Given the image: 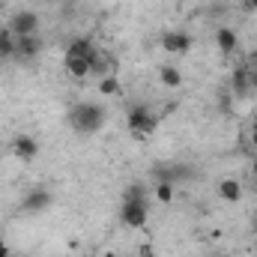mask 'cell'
I'll use <instances>...</instances> for the list:
<instances>
[{"label": "cell", "mask_w": 257, "mask_h": 257, "mask_svg": "<svg viewBox=\"0 0 257 257\" xmlns=\"http://www.w3.org/2000/svg\"><path fill=\"white\" fill-rule=\"evenodd\" d=\"M45 206H51V192H33V194H27V200H24V209H30V212L45 209Z\"/></svg>", "instance_id": "15"}, {"label": "cell", "mask_w": 257, "mask_h": 257, "mask_svg": "<svg viewBox=\"0 0 257 257\" xmlns=\"http://www.w3.org/2000/svg\"><path fill=\"white\" fill-rule=\"evenodd\" d=\"M138 257H156V248H153L150 242H144V245L138 248Z\"/></svg>", "instance_id": "18"}, {"label": "cell", "mask_w": 257, "mask_h": 257, "mask_svg": "<svg viewBox=\"0 0 257 257\" xmlns=\"http://www.w3.org/2000/svg\"><path fill=\"white\" fill-rule=\"evenodd\" d=\"M215 45H218V51L227 57V54H233L236 51V30H230V27H221L218 33H215Z\"/></svg>", "instance_id": "11"}, {"label": "cell", "mask_w": 257, "mask_h": 257, "mask_svg": "<svg viewBox=\"0 0 257 257\" xmlns=\"http://www.w3.org/2000/svg\"><path fill=\"white\" fill-rule=\"evenodd\" d=\"M12 153H15L21 162H33V159L39 156V141H36L33 135H18V138L12 141Z\"/></svg>", "instance_id": "6"}, {"label": "cell", "mask_w": 257, "mask_h": 257, "mask_svg": "<svg viewBox=\"0 0 257 257\" xmlns=\"http://www.w3.org/2000/svg\"><path fill=\"white\" fill-rule=\"evenodd\" d=\"M9 30L15 36H33V33H39V15L33 9H21L9 18Z\"/></svg>", "instance_id": "4"}, {"label": "cell", "mask_w": 257, "mask_h": 257, "mask_svg": "<svg viewBox=\"0 0 257 257\" xmlns=\"http://www.w3.org/2000/svg\"><path fill=\"white\" fill-rule=\"evenodd\" d=\"M9 257H18V254H9Z\"/></svg>", "instance_id": "26"}, {"label": "cell", "mask_w": 257, "mask_h": 257, "mask_svg": "<svg viewBox=\"0 0 257 257\" xmlns=\"http://www.w3.org/2000/svg\"><path fill=\"white\" fill-rule=\"evenodd\" d=\"M218 194H221V200H227V203H239L242 186H239L236 180H221V183H218Z\"/></svg>", "instance_id": "12"}, {"label": "cell", "mask_w": 257, "mask_h": 257, "mask_svg": "<svg viewBox=\"0 0 257 257\" xmlns=\"http://www.w3.org/2000/svg\"><path fill=\"white\" fill-rule=\"evenodd\" d=\"M159 81H162L168 90H177V87L183 84V72H180L177 66H162V69H159Z\"/></svg>", "instance_id": "13"}, {"label": "cell", "mask_w": 257, "mask_h": 257, "mask_svg": "<svg viewBox=\"0 0 257 257\" xmlns=\"http://www.w3.org/2000/svg\"><path fill=\"white\" fill-rule=\"evenodd\" d=\"M63 63H66V72H69L75 81H81V78L90 75V60H84V57H72V54H66Z\"/></svg>", "instance_id": "10"}, {"label": "cell", "mask_w": 257, "mask_h": 257, "mask_svg": "<svg viewBox=\"0 0 257 257\" xmlns=\"http://www.w3.org/2000/svg\"><path fill=\"white\" fill-rule=\"evenodd\" d=\"M150 215V200L147 197H123V209H120V221L126 227H144Z\"/></svg>", "instance_id": "2"}, {"label": "cell", "mask_w": 257, "mask_h": 257, "mask_svg": "<svg viewBox=\"0 0 257 257\" xmlns=\"http://www.w3.org/2000/svg\"><path fill=\"white\" fill-rule=\"evenodd\" d=\"M9 254H12V251H9V245H6V242L0 239V257H9Z\"/></svg>", "instance_id": "19"}, {"label": "cell", "mask_w": 257, "mask_h": 257, "mask_svg": "<svg viewBox=\"0 0 257 257\" xmlns=\"http://www.w3.org/2000/svg\"><path fill=\"white\" fill-rule=\"evenodd\" d=\"M242 6H245V9H251V12H257V0H242Z\"/></svg>", "instance_id": "20"}, {"label": "cell", "mask_w": 257, "mask_h": 257, "mask_svg": "<svg viewBox=\"0 0 257 257\" xmlns=\"http://www.w3.org/2000/svg\"><path fill=\"white\" fill-rule=\"evenodd\" d=\"M248 93H251V69H236L233 72V96L236 99H248Z\"/></svg>", "instance_id": "9"}, {"label": "cell", "mask_w": 257, "mask_h": 257, "mask_svg": "<svg viewBox=\"0 0 257 257\" xmlns=\"http://www.w3.org/2000/svg\"><path fill=\"white\" fill-rule=\"evenodd\" d=\"M251 147H254V150H257V126L251 128Z\"/></svg>", "instance_id": "22"}, {"label": "cell", "mask_w": 257, "mask_h": 257, "mask_svg": "<svg viewBox=\"0 0 257 257\" xmlns=\"http://www.w3.org/2000/svg\"><path fill=\"white\" fill-rule=\"evenodd\" d=\"M69 123H72L75 132H81V135H93V132H99L102 123H105V108L102 105H93V102H81V105H75L69 111Z\"/></svg>", "instance_id": "1"}, {"label": "cell", "mask_w": 257, "mask_h": 257, "mask_svg": "<svg viewBox=\"0 0 257 257\" xmlns=\"http://www.w3.org/2000/svg\"><path fill=\"white\" fill-rule=\"evenodd\" d=\"M251 90H257V69H251Z\"/></svg>", "instance_id": "21"}, {"label": "cell", "mask_w": 257, "mask_h": 257, "mask_svg": "<svg viewBox=\"0 0 257 257\" xmlns=\"http://www.w3.org/2000/svg\"><path fill=\"white\" fill-rule=\"evenodd\" d=\"M162 48H165L168 54L183 57V54L192 51V36H189V33H165V36H162Z\"/></svg>", "instance_id": "5"}, {"label": "cell", "mask_w": 257, "mask_h": 257, "mask_svg": "<svg viewBox=\"0 0 257 257\" xmlns=\"http://www.w3.org/2000/svg\"><path fill=\"white\" fill-rule=\"evenodd\" d=\"M90 75H96L99 81L108 78V75H114V57L105 54V51H96L93 60H90Z\"/></svg>", "instance_id": "8"}, {"label": "cell", "mask_w": 257, "mask_h": 257, "mask_svg": "<svg viewBox=\"0 0 257 257\" xmlns=\"http://www.w3.org/2000/svg\"><path fill=\"white\" fill-rule=\"evenodd\" d=\"M156 200H162V203L174 200V186L168 180H156Z\"/></svg>", "instance_id": "17"}, {"label": "cell", "mask_w": 257, "mask_h": 257, "mask_svg": "<svg viewBox=\"0 0 257 257\" xmlns=\"http://www.w3.org/2000/svg\"><path fill=\"white\" fill-rule=\"evenodd\" d=\"M18 39V45H15V57H21V60H30V57H36L39 51H42V39H39V33H33V36H15Z\"/></svg>", "instance_id": "7"}, {"label": "cell", "mask_w": 257, "mask_h": 257, "mask_svg": "<svg viewBox=\"0 0 257 257\" xmlns=\"http://www.w3.org/2000/svg\"><path fill=\"white\" fill-rule=\"evenodd\" d=\"M15 45H18L15 33H12L9 27H3V30H0V60H6V57H15Z\"/></svg>", "instance_id": "14"}, {"label": "cell", "mask_w": 257, "mask_h": 257, "mask_svg": "<svg viewBox=\"0 0 257 257\" xmlns=\"http://www.w3.org/2000/svg\"><path fill=\"white\" fill-rule=\"evenodd\" d=\"M156 126H159V117H156L150 108L135 105V108L128 111V128H132V132H138V135H153Z\"/></svg>", "instance_id": "3"}, {"label": "cell", "mask_w": 257, "mask_h": 257, "mask_svg": "<svg viewBox=\"0 0 257 257\" xmlns=\"http://www.w3.org/2000/svg\"><path fill=\"white\" fill-rule=\"evenodd\" d=\"M254 126H257V111H254Z\"/></svg>", "instance_id": "25"}, {"label": "cell", "mask_w": 257, "mask_h": 257, "mask_svg": "<svg viewBox=\"0 0 257 257\" xmlns=\"http://www.w3.org/2000/svg\"><path fill=\"white\" fill-rule=\"evenodd\" d=\"M251 174H254V180H257V159H254V165H251Z\"/></svg>", "instance_id": "23"}, {"label": "cell", "mask_w": 257, "mask_h": 257, "mask_svg": "<svg viewBox=\"0 0 257 257\" xmlns=\"http://www.w3.org/2000/svg\"><path fill=\"white\" fill-rule=\"evenodd\" d=\"M102 257H120V254H114V251H105V254H102Z\"/></svg>", "instance_id": "24"}, {"label": "cell", "mask_w": 257, "mask_h": 257, "mask_svg": "<svg viewBox=\"0 0 257 257\" xmlns=\"http://www.w3.org/2000/svg\"><path fill=\"white\" fill-rule=\"evenodd\" d=\"M99 93H102V96H117V93H120V81H117V75L102 78V81H99Z\"/></svg>", "instance_id": "16"}]
</instances>
